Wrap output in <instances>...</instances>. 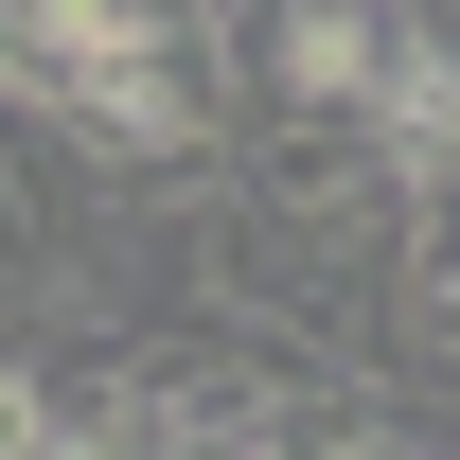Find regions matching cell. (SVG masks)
Returning a JSON list of instances; mask_svg holds the SVG:
<instances>
[{
	"mask_svg": "<svg viewBox=\"0 0 460 460\" xmlns=\"http://www.w3.org/2000/svg\"><path fill=\"white\" fill-rule=\"evenodd\" d=\"M284 460H460V425H443V407H407V390H354V372H301Z\"/></svg>",
	"mask_w": 460,
	"mask_h": 460,
	"instance_id": "obj_1",
	"label": "cell"
}]
</instances>
